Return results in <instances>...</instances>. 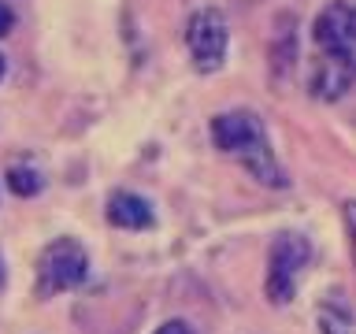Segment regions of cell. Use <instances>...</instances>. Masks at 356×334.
<instances>
[{
    "instance_id": "cell-1",
    "label": "cell",
    "mask_w": 356,
    "mask_h": 334,
    "mask_svg": "<svg viewBox=\"0 0 356 334\" xmlns=\"http://www.w3.org/2000/svg\"><path fill=\"white\" fill-rule=\"evenodd\" d=\"M211 141L227 156L249 167V175L256 182L286 186V175L275 164V152H271V141H267L260 116H252V111H222V116L211 119Z\"/></svg>"
},
{
    "instance_id": "cell-2",
    "label": "cell",
    "mask_w": 356,
    "mask_h": 334,
    "mask_svg": "<svg viewBox=\"0 0 356 334\" xmlns=\"http://www.w3.org/2000/svg\"><path fill=\"white\" fill-rule=\"evenodd\" d=\"M312 260V241L297 230H282L271 241V256H267V301L271 305H289L297 289V275Z\"/></svg>"
},
{
    "instance_id": "cell-3",
    "label": "cell",
    "mask_w": 356,
    "mask_h": 334,
    "mask_svg": "<svg viewBox=\"0 0 356 334\" xmlns=\"http://www.w3.org/2000/svg\"><path fill=\"white\" fill-rule=\"evenodd\" d=\"M89 275V256L74 238H56L44 245L41 260H38V294L56 297L63 289L82 286Z\"/></svg>"
},
{
    "instance_id": "cell-4",
    "label": "cell",
    "mask_w": 356,
    "mask_h": 334,
    "mask_svg": "<svg viewBox=\"0 0 356 334\" xmlns=\"http://www.w3.org/2000/svg\"><path fill=\"white\" fill-rule=\"evenodd\" d=\"M227 19H222L219 8H200L186 26V45H189V56H193V67L200 74H211L219 71L222 60H227Z\"/></svg>"
},
{
    "instance_id": "cell-5",
    "label": "cell",
    "mask_w": 356,
    "mask_h": 334,
    "mask_svg": "<svg viewBox=\"0 0 356 334\" xmlns=\"http://www.w3.org/2000/svg\"><path fill=\"white\" fill-rule=\"evenodd\" d=\"M356 82V52H319L312 60L308 86L319 100H338Z\"/></svg>"
},
{
    "instance_id": "cell-6",
    "label": "cell",
    "mask_w": 356,
    "mask_h": 334,
    "mask_svg": "<svg viewBox=\"0 0 356 334\" xmlns=\"http://www.w3.org/2000/svg\"><path fill=\"white\" fill-rule=\"evenodd\" d=\"M316 45L319 52H356V11L349 4H327L316 19Z\"/></svg>"
},
{
    "instance_id": "cell-7",
    "label": "cell",
    "mask_w": 356,
    "mask_h": 334,
    "mask_svg": "<svg viewBox=\"0 0 356 334\" xmlns=\"http://www.w3.org/2000/svg\"><path fill=\"white\" fill-rule=\"evenodd\" d=\"M108 223L119 230H149L152 227V205L138 193H111L108 197Z\"/></svg>"
},
{
    "instance_id": "cell-8",
    "label": "cell",
    "mask_w": 356,
    "mask_h": 334,
    "mask_svg": "<svg viewBox=\"0 0 356 334\" xmlns=\"http://www.w3.org/2000/svg\"><path fill=\"white\" fill-rule=\"evenodd\" d=\"M319 327H323V334H356L353 312L345 308L341 301H334V305H323V312H319Z\"/></svg>"
},
{
    "instance_id": "cell-9",
    "label": "cell",
    "mask_w": 356,
    "mask_h": 334,
    "mask_svg": "<svg viewBox=\"0 0 356 334\" xmlns=\"http://www.w3.org/2000/svg\"><path fill=\"white\" fill-rule=\"evenodd\" d=\"M8 186H11V193H19V197H33V193H41V175L33 171V167H11Z\"/></svg>"
},
{
    "instance_id": "cell-10",
    "label": "cell",
    "mask_w": 356,
    "mask_h": 334,
    "mask_svg": "<svg viewBox=\"0 0 356 334\" xmlns=\"http://www.w3.org/2000/svg\"><path fill=\"white\" fill-rule=\"evenodd\" d=\"M345 216V230H349V249H353V264H356V200H345L341 205Z\"/></svg>"
},
{
    "instance_id": "cell-11",
    "label": "cell",
    "mask_w": 356,
    "mask_h": 334,
    "mask_svg": "<svg viewBox=\"0 0 356 334\" xmlns=\"http://www.w3.org/2000/svg\"><path fill=\"white\" fill-rule=\"evenodd\" d=\"M11 26H15V11H11V8L4 4V0H0V38H4V33H8Z\"/></svg>"
},
{
    "instance_id": "cell-12",
    "label": "cell",
    "mask_w": 356,
    "mask_h": 334,
    "mask_svg": "<svg viewBox=\"0 0 356 334\" xmlns=\"http://www.w3.org/2000/svg\"><path fill=\"white\" fill-rule=\"evenodd\" d=\"M156 334H193V331H189V323H182V319H167Z\"/></svg>"
},
{
    "instance_id": "cell-13",
    "label": "cell",
    "mask_w": 356,
    "mask_h": 334,
    "mask_svg": "<svg viewBox=\"0 0 356 334\" xmlns=\"http://www.w3.org/2000/svg\"><path fill=\"white\" fill-rule=\"evenodd\" d=\"M4 286H8V267H4V260H0V294H4Z\"/></svg>"
},
{
    "instance_id": "cell-14",
    "label": "cell",
    "mask_w": 356,
    "mask_h": 334,
    "mask_svg": "<svg viewBox=\"0 0 356 334\" xmlns=\"http://www.w3.org/2000/svg\"><path fill=\"white\" fill-rule=\"evenodd\" d=\"M0 78H4V56H0Z\"/></svg>"
}]
</instances>
